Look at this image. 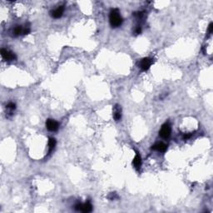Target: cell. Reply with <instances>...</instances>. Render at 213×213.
<instances>
[{
  "mask_svg": "<svg viewBox=\"0 0 213 213\" xmlns=\"http://www.w3.org/2000/svg\"><path fill=\"white\" fill-rule=\"evenodd\" d=\"M212 30H213V24L212 23H211L210 24H209V27H208V34H212Z\"/></svg>",
  "mask_w": 213,
  "mask_h": 213,
  "instance_id": "obj_15",
  "label": "cell"
},
{
  "mask_svg": "<svg viewBox=\"0 0 213 213\" xmlns=\"http://www.w3.org/2000/svg\"><path fill=\"white\" fill-rule=\"evenodd\" d=\"M1 56L6 61H13L14 59H16V55L13 52H10L4 48L1 49Z\"/></svg>",
  "mask_w": 213,
  "mask_h": 213,
  "instance_id": "obj_5",
  "label": "cell"
},
{
  "mask_svg": "<svg viewBox=\"0 0 213 213\" xmlns=\"http://www.w3.org/2000/svg\"><path fill=\"white\" fill-rule=\"evenodd\" d=\"M46 126L48 128V130H49L50 132H56L57 129H58V123L57 122H56L55 120L53 119H48L47 122H46Z\"/></svg>",
  "mask_w": 213,
  "mask_h": 213,
  "instance_id": "obj_6",
  "label": "cell"
},
{
  "mask_svg": "<svg viewBox=\"0 0 213 213\" xmlns=\"http://www.w3.org/2000/svg\"><path fill=\"white\" fill-rule=\"evenodd\" d=\"M109 20H110V24L113 28H118L122 25V17H121L118 9H113L111 10L110 15H109Z\"/></svg>",
  "mask_w": 213,
  "mask_h": 213,
  "instance_id": "obj_1",
  "label": "cell"
},
{
  "mask_svg": "<svg viewBox=\"0 0 213 213\" xmlns=\"http://www.w3.org/2000/svg\"><path fill=\"white\" fill-rule=\"evenodd\" d=\"M171 132H172V128H171V125L168 122L165 123L164 125H162L161 130L159 132V135L161 136V137L166 139L171 136Z\"/></svg>",
  "mask_w": 213,
  "mask_h": 213,
  "instance_id": "obj_2",
  "label": "cell"
},
{
  "mask_svg": "<svg viewBox=\"0 0 213 213\" xmlns=\"http://www.w3.org/2000/svg\"><path fill=\"white\" fill-rule=\"evenodd\" d=\"M132 165L134 166V167L137 170H139L141 166H142V158H141V156L138 154V152H137V154L135 156L133 161H132Z\"/></svg>",
  "mask_w": 213,
  "mask_h": 213,
  "instance_id": "obj_9",
  "label": "cell"
},
{
  "mask_svg": "<svg viewBox=\"0 0 213 213\" xmlns=\"http://www.w3.org/2000/svg\"><path fill=\"white\" fill-rule=\"evenodd\" d=\"M56 143L57 142L55 138H52V137L49 138V140H48V152H51L52 151H53V149L56 147Z\"/></svg>",
  "mask_w": 213,
  "mask_h": 213,
  "instance_id": "obj_11",
  "label": "cell"
},
{
  "mask_svg": "<svg viewBox=\"0 0 213 213\" xmlns=\"http://www.w3.org/2000/svg\"><path fill=\"white\" fill-rule=\"evenodd\" d=\"M64 12V7L63 6H59L57 9H54L51 12V16L54 18H59L63 16Z\"/></svg>",
  "mask_w": 213,
  "mask_h": 213,
  "instance_id": "obj_7",
  "label": "cell"
},
{
  "mask_svg": "<svg viewBox=\"0 0 213 213\" xmlns=\"http://www.w3.org/2000/svg\"><path fill=\"white\" fill-rule=\"evenodd\" d=\"M7 108L11 110V111H13V110L16 108V105H15V103H10L7 105Z\"/></svg>",
  "mask_w": 213,
  "mask_h": 213,
  "instance_id": "obj_13",
  "label": "cell"
},
{
  "mask_svg": "<svg viewBox=\"0 0 213 213\" xmlns=\"http://www.w3.org/2000/svg\"><path fill=\"white\" fill-rule=\"evenodd\" d=\"M152 148L153 150L157 151V152H166L167 147H166V145L165 143H163V142H157V143H156L155 145H153Z\"/></svg>",
  "mask_w": 213,
  "mask_h": 213,
  "instance_id": "obj_8",
  "label": "cell"
},
{
  "mask_svg": "<svg viewBox=\"0 0 213 213\" xmlns=\"http://www.w3.org/2000/svg\"><path fill=\"white\" fill-rule=\"evenodd\" d=\"M23 28L22 26H16L13 31L14 36H18L23 33Z\"/></svg>",
  "mask_w": 213,
  "mask_h": 213,
  "instance_id": "obj_12",
  "label": "cell"
},
{
  "mask_svg": "<svg viewBox=\"0 0 213 213\" xmlns=\"http://www.w3.org/2000/svg\"><path fill=\"white\" fill-rule=\"evenodd\" d=\"M108 197L110 200H114V199H117L118 196V195L115 193V192H112V193L110 194V196H109Z\"/></svg>",
  "mask_w": 213,
  "mask_h": 213,
  "instance_id": "obj_14",
  "label": "cell"
},
{
  "mask_svg": "<svg viewBox=\"0 0 213 213\" xmlns=\"http://www.w3.org/2000/svg\"><path fill=\"white\" fill-rule=\"evenodd\" d=\"M122 118V111H121V108L116 105L114 108V112H113V118L115 119V121H119Z\"/></svg>",
  "mask_w": 213,
  "mask_h": 213,
  "instance_id": "obj_10",
  "label": "cell"
},
{
  "mask_svg": "<svg viewBox=\"0 0 213 213\" xmlns=\"http://www.w3.org/2000/svg\"><path fill=\"white\" fill-rule=\"evenodd\" d=\"M141 32H142L141 27H137V29H136V31H135V33H136V34H139V33H141Z\"/></svg>",
  "mask_w": 213,
  "mask_h": 213,
  "instance_id": "obj_16",
  "label": "cell"
},
{
  "mask_svg": "<svg viewBox=\"0 0 213 213\" xmlns=\"http://www.w3.org/2000/svg\"><path fill=\"white\" fill-rule=\"evenodd\" d=\"M153 63V59L151 57H145L143 59H142L139 63L140 68L143 71H147L150 68V67Z\"/></svg>",
  "mask_w": 213,
  "mask_h": 213,
  "instance_id": "obj_4",
  "label": "cell"
},
{
  "mask_svg": "<svg viewBox=\"0 0 213 213\" xmlns=\"http://www.w3.org/2000/svg\"><path fill=\"white\" fill-rule=\"evenodd\" d=\"M75 209L77 211H81L83 212H91L92 211V204L89 201H87V202L84 203V204L78 203L75 206Z\"/></svg>",
  "mask_w": 213,
  "mask_h": 213,
  "instance_id": "obj_3",
  "label": "cell"
}]
</instances>
